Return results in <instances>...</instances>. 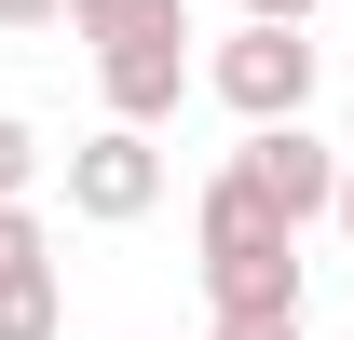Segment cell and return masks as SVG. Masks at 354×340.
Wrapping results in <instances>:
<instances>
[{"mask_svg":"<svg viewBox=\"0 0 354 340\" xmlns=\"http://www.w3.org/2000/svg\"><path fill=\"white\" fill-rule=\"evenodd\" d=\"M191 82L218 95L232 123H286V109H313L327 55H313V28H286V14H245L218 55H191Z\"/></svg>","mask_w":354,"mask_h":340,"instance_id":"obj_1","label":"cell"},{"mask_svg":"<svg viewBox=\"0 0 354 340\" xmlns=\"http://www.w3.org/2000/svg\"><path fill=\"white\" fill-rule=\"evenodd\" d=\"M164 205V136L150 123H95L82 150H68V218H95V232H123V218Z\"/></svg>","mask_w":354,"mask_h":340,"instance_id":"obj_2","label":"cell"},{"mask_svg":"<svg viewBox=\"0 0 354 340\" xmlns=\"http://www.w3.org/2000/svg\"><path fill=\"white\" fill-rule=\"evenodd\" d=\"M95 95H109V123H177V95H191V28H136V41H95Z\"/></svg>","mask_w":354,"mask_h":340,"instance_id":"obj_3","label":"cell"},{"mask_svg":"<svg viewBox=\"0 0 354 340\" xmlns=\"http://www.w3.org/2000/svg\"><path fill=\"white\" fill-rule=\"evenodd\" d=\"M232 164L259 177V191H272L286 218H300V232L327 218V191H341V150L313 136V109H286V123H245V150H232Z\"/></svg>","mask_w":354,"mask_h":340,"instance_id":"obj_4","label":"cell"},{"mask_svg":"<svg viewBox=\"0 0 354 340\" xmlns=\"http://www.w3.org/2000/svg\"><path fill=\"white\" fill-rule=\"evenodd\" d=\"M191 232H205V258H245V245H300V218L272 205L245 164H218L205 177V205H191Z\"/></svg>","mask_w":354,"mask_h":340,"instance_id":"obj_5","label":"cell"},{"mask_svg":"<svg viewBox=\"0 0 354 340\" xmlns=\"http://www.w3.org/2000/svg\"><path fill=\"white\" fill-rule=\"evenodd\" d=\"M205 313H218V327H245V313H300V245L205 258Z\"/></svg>","mask_w":354,"mask_h":340,"instance_id":"obj_6","label":"cell"},{"mask_svg":"<svg viewBox=\"0 0 354 340\" xmlns=\"http://www.w3.org/2000/svg\"><path fill=\"white\" fill-rule=\"evenodd\" d=\"M68 41H136V28H191V0H68Z\"/></svg>","mask_w":354,"mask_h":340,"instance_id":"obj_7","label":"cell"},{"mask_svg":"<svg viewBox=\"0 0 354 340\" xmlns=\"http://www.w3.org/2000/svg\"><path fill=\"white\" fill-rule=\"evenodd\" d=\"M68 327V299H55V258L41 272H0V340H55Z\"/></svg>","mask_w":354,"mask_h":340,"instance_id":"obj_8","label":"cell"},{"mask_svg":"<svg viewBox=\"0 0 354 340\" xmlns=\"http://www.w3.org/2000/svg\"><path fill=\"white\" fill-rule=\"evenodd\" d=\"M41 258H55V232H41V205L14 191V205H0V272H41Z\"/></svg>","mask_w":354,"mask_h":340,"instance_id":"obj_9","label":"cell"},{"mask_svg":"<svg viewBox=\"0 0 354 340\" xmlns=\"http://www.w3.org/2000/svg\"><path fill=\"white\" fill-rule=\"evenodd\" d=\"M28 177H41V136H28V123H14V109H0V205H14Z\"/></svg>","mask_w":354,"mask_h":340,"instance_id":"obj_10","label":"cell"},{"mask_svg":"<svg viewBox=\"0 0 354 340\" xmlns=\"http://www.w3.org/2000/svg\"><path fill=\"white\" fill-rule=\"evenodd\" d=\"M218 340H300V313H245V327H218Z\"/></svg>","mask_w":354,"mask_h":340,"instance_id":"obj_11","label":"cell"},{"mask_svg":"<svg viewBox=\"0 0 354 340\" xmlns=\"http://www.w3.org/2000/svg\"><path fill=\"white\" fill-rule=\"evenodd\" d=\"M55 14H68V0H0V28H55Z\"/></svg>","mask_w":354,"mask_h":340,"instance_id":"obj_12","label":"cell"},{"mask_svg":"<svg viewBox=\"0 0 354 340\" xmlns=\"http://www.w3.org/2000/svg\"><path fill=\"white\" fill-rule=\"evenodd\" d=\"M245 14H286V28H313V14H327V0H245Z\"/></svg>","mask_w":354,"mask_h":340,"instance_id":"obj_13","label":"cell"},{"mask_svg":"<svg viewBox=\"0 0 354 340\" xmlns=\"http://www.w3.org/2000/svg\"><path fill=\"white\" fill-rule=\"evenodd\" d=\"M327 218H341V232H354V164H341V191H327Z\"/></svg>","mask_w":354,"mask_h":340,"instance_id":"obj_14","label":"cell"}]
</instances>
